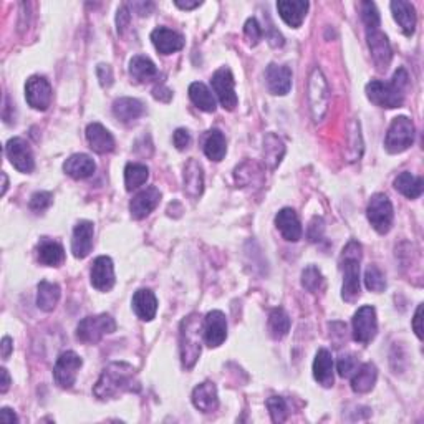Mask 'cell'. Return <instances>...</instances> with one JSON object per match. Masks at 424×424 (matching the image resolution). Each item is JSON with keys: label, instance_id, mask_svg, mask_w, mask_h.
I'll return each mask as SVG.
<instances>
[{"label": "cell", "instance_id": "6da1fadb", "mask_svg": "<svg viewBox=\"0 0 424 424\" xmlns=\"http://www.w3.org/2000/svg\"><path fill=\"white\" fill-rule=\"evenodd\" d=\"M139 380L136 370L128 363L116 361L105 368L100 375L97 385L93 388V395L98 400H113L124 393L139 391Z\"/></svg>", "mask_w": 424, "mask_h": 424}, {"label": "cell", "instance_id": "7a4b0ae2", "mask_svg": "<svg viewBox=\"0 0 424 424\" xmlns=\"http://www.w3.org/2000/svg\"><path fill=\"white\" fill-rule=\"evenodd\" d=\"M410 87V75L405 68H398L390 82L373 80L366 85V97L380 108H400L405 103L406 90Z\"/></svg>", "mask_w": 424, "mask_h": 424}, {"label": "cell", "instance_id": "3957f363", "mask_svg": "<svg viewBox=\"0 0 424 424\" xmlns=\"http://www.w3.org/2000/svg\"><path fill=\"white\" fill-rule=\"evenodd\" d=\"M361 245L360 242L350 240L340 255V269L343 272L341 299L348 304H355L360 299V264H361Z\"/></svg>", "mask_w": 424, "mask_h": 424}, {"label": "cell", "instance_id": "277c9868", "mask_svg": "<svg viewBox=\"0 0 424 424\" xmlns=\"http://www.w3.org/2000/svg\"><path fill=\"white\" fill-rule=\"evenodd\" d=\"M201 335H204V322L201 320L198 314H191L181 322L179 328V350H181V361L186 370L194 368L201 356Z\"/></svg>", "mask_w": 424, "mask_h": 424}, {"label": "cell", "instance_id": "5b68a950", "mask_svg": "<svg viewBox=\"0 0 424 424\" xmlns=\"http://www.w3.org/2000/svg\"><path fill=\"white\" fill-rule=\"evenodd\" d=\"M415 123L408 116H398L388 128L385 148L390 154H400L415 143Z\"/></svg>", "mask_w": 424, "mask_h": 424}, {"label": "cell", "instance_id": "8992f818", "mask_svg": "<svg viewBox=\"0 0 424 424\" xmlns=\"http://www.w3.org/2000/svg\"><path fill=\"white\" fill-rule=\"evenodd\" d=\"M309 105L310 113L315 123L325 118L328 106H330V90H328V83L325 77H323L322 70L315 67L312 70L309 78Z\"/></svg>", "mask_w": 424, "mask_h": 424}, {"label": "cell", "instance_id": "52a82bcc", "mask_svg": "<svg viewBox=\"0 0 424 424\" xmlns=\"http://www.w3.org/2000/svg\"><path fill=\"white\" fill-rule=\"evenodd\" d=\"M116 330L115 318L108 314L85 317L77 325V340L87 345H95L102 338Z\"/></svg>", "mask_w": 424, "mask_h": 424}, {"label": "cell", "instance_id": "ba28073f", "mask_svg": "<svg viewBox=\"0 0 424 424\" xmlns=\"http://www.w3.org/2000/svg\"><path fill=\"white\" fill-rule=\"evenodd\" d=\"M366 217L378 234H388L391 230L393 217H395V211H393V204L388 199V196L381 193L371 196L370 203H368Z\"/></svg>", "mask_w": 424, "mask_h": 424}, {"label": "cell", "instance_id": "9c48e42d", "mask_svg": "<svg viewBox=\"0 0 424 424\" xmlns=\"http://www.w3.org/2000/svg\"><path fill=\"white\" fill-rule=\"evenodd\" d=\"M83 366V360L75 351H63L58 356L57 363L53 368V378L55 383L63 390H70L77 381L80 368Z\"/></svg>", "mask_w": 424, "mask_h": 424}, {"label": "cell", "instance_id": "30bf717a", "mask_svg": "<svg viewBox=\"0 0 424 424\" xmlns=\"http://www.w3.org/2000/svg\"><path fill=\"white\" fill-rule=\"evenodd\" d=\"M211 85L222 108L227 111L235 110L239 100H237V95L234 90L235 82H234V75H232L230 70L227 67H222L217 70V72L212 75Z\"/></svg>", "mask_w": 424, "mask_h": 424}, {"label": "cell", "instance_id": "8fae6325", "mask_svg": "<svg viewBox=\"0 0 424 424\" xmlns=\"http://www.w3.org/2000/svg\"><path fill=\"white\" fill-rule=\"evenodd\" d=\"M378 333L375 307L365 305L353 315V338L361 345H368Z\"/></svg>", "mask_w": 424, "mask_h": 424}, {"label": "cell", "instance_id": "7c38bea8", "mask_svg": "<svg viewBox=\"0 0 424 424\" xmlns=\"http://www.w3.org/2000/svg\"><path fill=\"white\" fill-rule=\"evenodd\" d=\"M366 42L368 48H370L373 63L378 72H386L393 60V50L390 45V40L380 28L368 30L366 32Z\"/></svg>", "mask_w": 424, "mask_h": 424}, {"label": "cell", "instance_id": "4fadbf2b", "mask_svg": "<svg viewBox=\"0 0 424 424\" xmlns=\"http://www.w3.org/2000/svg\"><path fill=\"white\" fill-rule=\"evenodd\" d=\"M5 154L12 166L20 173H32L35 169V159L30 146L23 138H12L5 144Z\"/></svg>", "mask_w": 424, "mask_h": 424}, {"label": "cell", "instance_id": "5bb4252c", "mask_svg": "<svg viewBox=\"0 0 424 424\" xmlns=\"http://www.w3.org/2000/svg\"><path fill=\"white\" fill-rule=\"evenodd\" d=\"M25 100L33 110H48L50 103H52V87H50L48 80L38 77V75L30 77L25 83Z\"/></svg>", "mask_w": 424, "mask_h": 424}, {"label": "cell", "instance_id": "9a60e30c", "mask_svg": "<svg viewBox=\"0 0 424 424\" xmlns=\"http://www.w3.org/2000/svg\"><path fill=\"white\" fill-rule=\"evenodd\" d=\"M90 280L95 289L100 292H110L113 289L116 282L113 260L106 255L97 257L92 264V270H90Z\"/></svg>", "mask_w": 424, "mask_h": 424}, {"label": "cell", "instance_id": "2e32d148", "mask_svg": "<svg viewBox=\"0 0 424 424\" xmlns=\"http://www.w3.org/2000/svg\"><path fill=\"white\" fill-rule=\"evenodd\" d=\"M227 338V320L221 310H212L204 318V341L209 348H217Z\"/></svg>", "mask_w": 424, "mask_h": 424}, {"label": "cell", "instance_id": "e0dca14e", "mask_svg": "<svg viewBox=\"0 0 424 424\" xmlns=\"http://www.w3.org/2000/svg\"><path fill=\"white\" fill-rule=\"evenodd\" d=\"M265 82L272 95L285 97L292 88V70L287 65L270 63L265 70Z\"/></svg>", "mask_w": 424, "mask_h": 424}, {"label": "cell", "instance_id": "ac0fdd59", "mask_svg": "<svg viewBox=\"0 0 424 424\" xmlns=\"http://www.w3.org/2000/svg\"><path fill=\"white\" fill-rule=\"evenodd\" d=\"M159 201L161 193L154 186H149V188L139 191L129 203V212L133 216V219H144L146 216H149L151 212L158 208Z\"/></svg>", "mask_w": 424, "mask_h": 424}, {"label": "cell", "instance_id": "d6986e66", "mask_svg": "<svg viewBox=\"0 0 424 424\" xmlns=\"http://www.w3.org/2000/svg\"><path fill=\"white\" fill-rule=\"evenodd\" d=\"M151 42L161 55H171L184 48V37L176 30L158 27L151 33Z\"/></svg>", "mask_w": 424, "mask_h": 424}, {"label": "cell", "instance_id": "ffe728a7", "mask_svg": "<svg viewBox=\"0 0 424 424\" xmlns=\"http://www.w3.org/2000/svg\"><path fill=\"white\" fill-rule=\"evenodd\" d=\"M93 222L80 221L75 226L72 237V252L77 259H85V257L90 255V252L93 249Z\"/></svg>", "mask_w": 424, "mask_h": 424}, {"label": "cell", "instance_id": "44dd1931", "mask_svg": "<svg viewBox=\"0 0 424 424\" xmlns=\"http://www.w3.org/2000/svg\"><path fill=\"white\" fill-rule=\"evenodd\" d=\"M275 226L280 230V234L284 235L285 240L297 242L302 237V224L297 212L290 208H284L279 211V214L275 216Z\"/></svg>", "mask_w": 424, "mask_h": 424}, {"label": "cell", "instance_id": "7402d4cb", "mask_svg": "<svg viewBox=\"0 0 424 424\" xmlns=\"http://www.w3.org/2000/svg\"><path fill=\"white\" fill-rule=\"evenodd\" d=\"M184 193L189 196V198L198 199L204 191V173L203 166L199 164V161L189 159L184 166Z\"/></svg>", "mask_w": 424, "mask_h": 424}, {"label": "cell", "instance_id": "603a6c76", "mask_svg": "<svg viewBox=\"0 0 424 424\" xmlns=\"http://www.w3.org/2000/svg\"><path fill=\"white\" fill-rule=\"evenodd\" d=\"M391 7V12H393V17L400 25L403 33L406 35V37H411L413 33L416 32V9L415 5L410 4V2H405V0H395V2L390 4Z\"/></svg>", "mask_w": 424, "mask_h": 424}, {"label": "cell", "instance_id": "cb8c5ba5", "mask_svg": "<svg viewBox=\"0 0 424 424\" xmlns=\"http://www.w3.org/2000/svg\"><path fill=\"white\" fill-rule=\"evenodd\" d=\"M87 141L95 153L106 154L115 149V138L103 124L90 123L87 126Z\"/></svg>", "mask_w": 424, "mask_h": 424}, {"label": "cell", "instance_id": "d4e9b609", "mask_svg": "<svg viewBox=\"0 0 424 424\" xmlns=\"http://www.w3.org/2000/svg\"><path fill=\"white\" fill-rule=\"evenodd\" d=\"M277 10H279L282 20L287 25L299 28L304 22L307 10H309V2H305V0H280V2H277Z\"/></svg>", "mask_w": 424, "mask_h": 424}, {"label": "cell", "instance_id": "484cf974", "mask_svg": "<svg viewBox=\"0 0 424 424\" xmlns=\"http://www.w3.org/2000/svg\"><path fill=\"white\" fill-rule=\"evenodd\" d=\"M193 405L203 413H212L219 408V396L214 383L204 381L193 391Z\"/></svg>", "mask_w": 424, "mask_h": 424}, {"label": "cell", "instance_id": "4316f807", "mask_svg": "<svg viewBox=\"0 0 424 424\" xmlns=\"http://www.w3.org/2000/svg\"><path fill=\"white\" fill-rule=\"evenodd\" d=\"M97 164L88 154H73L63 163V171L73 179H87L95 173Z\"/></svg>", "mask_w": 424, "mask_h": 424}, {"label": "cell", "instance_id": "83f0119b", "mask_svg": "<svg viewBox=\"0 0 424 424\" xmlns=\"http://www.w3.org/2000/svg\"><path fill=\"white\" fill-rule=\"evenodd\" d=\"M133 310L139 320L151 322L158 312V300L154 294L148 289H139L133 295Z\"/></svg>", "mask_w": 424, "mask_h": 424}, {"label": "cell", "instance_id": "f1b7e54d", "mask_svg": "<svg viewBox=\"0 0 424 424\" xmlns=\"http://www.w3.org/2000/svg\"><path fill=\"white\" fill-rule=\"evenodd\" d=\"M314 378L318 381V385H322L323 388H332L333 381H335V378H333L332 353L325 350V348H320L315 355Z\"/></svg>", "mask_w": 424, "mask_h": 424}, {"label": "cell", "instance_id": "f546056e", "mask_svg": "<svg viewBox=\"0 0 424 424\" xmlns=\"http://www.w3.org/2000/svg\"><path fill=\"white\" fill-rule=\"evenodd\" d=\"M378 370L373 363H363V365L355 370V375L351 378V390L360 395L370 393L376 385Z\"/></svg>", "mask_w": 424, "mask_h": 424}, {"label": "cell", "instance_id": "4dcf8cb0", "mask_svg": "<svg viewBox=\"0 0 424 424\" xmlns=\"http://www.w3.org/2000/svg\"><path fill=\"white\" fill-rule=\"evenodd\" d=\"M262 154H264V163L269 169H275L277 166L282 163L285 156V144L279 136L274 133H269L264 136V149H262Z\"/></svg>", "mask_w": 424, "mask_h": 424}, {"label": "cell", "instance_id": "1f68e13d", "mask_svg": "<svg viewBox=\"0 0 424 424\" xmlns=\"http://www.w3.org/2000/svg\"><path fill=\"white\" fill-rule=\"evenodd\" d=\"M129 75L134 82L146 83L158 77V68L151 58L144 57V55H134L129 60Z\"/></svg>", "mask_w": 424, "mask_h": 424}, {"label": "cell", "instance_id": "d6a6232c", "mask_svg": "<svg viewBox=\"0 0 424 424\" xmlns=\"http://www.w3.org/2000/svg\"><path fill=\"white\" fill-rule=\"evenodd\" d=\"M144 113V106L136 98H118L113 103V115L123 123H131Z\"/></svg>", "mask_w": 424, "mask_h": 424}, {"label": "cell", "instance_id": "836d02e7", "mask_svg": "<svg viewBox=\"0 0 424 424\" xmlns=\"http://www.w3.org/2000/svg\"><path fill=\"white\" fill-rule=\"evenodd\" d=\"M37 307L40 310L43 312H53L55 307H57L58 300H60V295H62V292H60V287L57 284H52V282H47V280H42L37 287Z\"/></svg>", "mask_w": 424, "mask_h": 424}, {"label": "cell", "instance_id": "e575fe53", "mask_svg": "<svg viewBox=\"0 0 424 424\" xmlns=\"http://www.w3.org/2000/svg\"><path fill=\"white\" fill-rule=\"evenodd\" d=\"M38 260L47 267H58L65 260L63 247L55 240L42 239L38 245Z\"/></svg>", "mask_w": 424, "mask_h": 424}, {"label": "cell", "instance_id": "d590c367", "mask_svg": "<svg viewBox=\"0 0 424 424\" xmlns=\"http://www.w3.org/2000/svg\"><path fill=\"white\" fill-rule=\"evenodd\" d=\"M189 98L199 110L206 111V113H214L217 108L214 95H212L211 90L201 82H194L189 85Z\"/></svg>", "mask_w": 424, "mask_h": 424}, {"label": "cell", "instance_id": "8d00e7d4", "mask_svg": "<svg viewBox=\"0 0 424 424\" xmlns=\"http://www.w3.org/2000/svg\"><path fill=\"white\" fill-rule=\"evenodd\" d=\"M395 189L408 199H418L424 189L423 178H418V176H413L411 173L405 171V173H401L395 179Z\"/></svg>", "mask_w": 424, "mask_h": 424}, {"label": "cell", "instance_id": "74e56055", "mask_svg": "<svg viewBox=\"0 0 424 424\" xmlns=\"http://www.w3.org/2000/svg\"><path fill=\"white\" fill-rule=\"evenodd\" d=\"M226 151V136L222 134V131L219 129H211L208 133V138L204 141V154L208 156L211 161L219 163V161L224 159Z\"/></svg>", "mask_w": 424, "mask_h": 424}, {"label": "cell", "instance_id": "f35d334b", "mask_svg": "<svg viewBox=\"0 0 424 424\" xmlns=\"http://www.w3.org/2000/svg\"><path fill=\"white\" fill-rule=\"evenodd\" d=\"M290 332V317L284 309H274L269 315V333L274 340H282Z\"/></svg>", "mask_w": 424, "mask_h": 424}, {"label": "cell", "instance_id": "ab89813d", "mask_svg": "<svg viewBox=\"0 0 424 424\" xmlns=\"http://www.w3.org/2000/svg\"><path fill=\"white\" fill-rule=\"evenodd\" d=\"M149 178L148 166L139 163H129L124 168V186L126 191H133L143 186Z\"/></svg>", "mask_w": 424, "mask_h": 424}, {"label": "cell", "instance_id": "60d3db41", "mask_svg": "<svg viewBox=\"0 0 424 424\" xmlns=\"http://www.w3.org/2000/svg\"><path fill=\"white\" fill-rule=\"evenodd\" d=\"M365 285L368 290L375 292V294H381L386 289V279L383 275V272L378 269L376 265H370L365 272Z\"/></svg>", "mask_w": 424, "mask_h": 424}, {"label": "cell", "instance_id": "b9f144b4", "mask_svg": "<svg viewBox=\"0 0 424 424\" xmlns=\"http://www.w3.org/2000/svg\"><path fill=\"white\" fill-rule=\"evenodd\" d=\"M302 285H304L305 290L315 294L323 287V275L320 269H317L315 265H309L307 269L302 272Z\"/></svg>", "mask_w": 424, "mask_h": 424}, {"label": "cell", "instance_id": "7bdbcfd3", "mask_svg": "<svg viewBox=\"0 0 424 424\" xmlns=\"http://www.w3.org/2000/svg\"><path fill=\"white\" fill-rule=\"evenodd\" d=\"M267 410L270 413V418L274 423H284L289 418L287 403L282 396H272L267 400Z\"/></svg>", "mask_w": 424, "mask_h": 424}, {"label": "cell", "instance_id": "ee69618b", "mask_svg": "<svg viewBox=\"0 0 424 424\" xmlns=\"http://www.w3.org/2000/svg\"><path fill=\"white\" fill-rule=\"evenodd\" d=\"M361 20L363 23L366 25V32L368 30H376L380 27V12H378L376 5L373 2H361Z\"/></svg>", "mask_w": 424, "mask_h": 424}, {"label": "cell", "instance_id": "f6af8a7d", "mask_svg": "<svg viewBox=\"0 0 424 424\" xmlns=\"http://www.w3.org/2000/svg\"><path fill=\"white\" fill-rule=\"evenodd\" d=\"M52 203H53V194L42 191V193H35L32 198H30L28 208L33 212H37V214H40V212L47 211L50 206H52Z\"/></svg>", "mask_w": 424, "mask_h": 424}, {"label": "cell", "instance_id": "bcb514c9", "mask_svg": "<svg viewBox=\"0 0 424 424\" xmlns=\"http://www.w3.org/2000/svg\"><path fill=\"white\" fill-rule=\"evenodd\" d=\"M244 32H245V37H247V40H249V43L252 45V47H255V45L260 42L262 28L255 18L247 20L244 25Z\"/></svg>", "mask_w": 424, "mask_h": 424}, {"label": "cell", "instance_id": "7dc6e473", "mask_svg": "<svg viewBox=\"0 0 424 424\" xmlns=\"http://www.w3.org/2000/svg\"><path fill=\"white\" fill-rule=\"evenodd\" d=\"M336 368H338V375L341 378H348L353 371L356 370V358L353 355H343L340 356V360H338Z\"/></svg>", "mask_w": 424, "mask_h": 424}, {"label": "cell", "instance_id": "c3c4849f", "mask_svg": "<svg viewBox=\"0 0 424 424\" xmlns=\"http://www.w3.org/2000/svg\"><path fill=\"white\" fill-rule=\"evenodd\" d=\"M323 232H325V222H323L322 217L317 216V217H314V219H312L310 226H309V232H307V234H309L310 242L322 240Z\"/></svg>", "mask_w": 424, "mask_h": 424}, {"label": "cell", "instance_id": "681fc988", "mask_svg": "<svg viewBox=\"0 0 424 424\" xmlns=\"http://www.w3.org/2000/svg\"><path fill=\"white\" fill-rule=\"evenodd\" d=\"M97 77L103 88H110L113 85V70H111L110 65L100 63L97 67Z\"/></svg>", "mask_w": 424, "mask_h": 424}, {"label": "cell", "instance_id": "f907efd6", "mask_svg": "<svg viewBox=\"0 0 424 424\" xmlns=\"http://www.w3.org/2000/svg\"><path fill=\"white\" fill-rule=\"evenodd\" d=\"M173 141H174V146L179 151L188 149L189 144H191V134H189V131L184 129V128L176 129L174 131V136H173Z\"/></svg>", "mask_w": 424, "mask_h": 424}, {"label": "cell", "instance_id": "816d5d0a", "mask_svg": "<svg viewBox=\"0 0 424 424\" xmlns=\"http://www.w3.org/2000/svg\"><path fill=\"white\" fill-rule=\"evenodd\" d=\"M131 20V14L128 7H121L118 10V15H116V27H118V33L123 35L124 30L128 28Z\"/></svg>", "mask_w": 424, "mask_h": 424}, {"label": "cell", "instance_id": "f5cc1de1", "mask_svg": "<svg viewBox=\"0 0 424 424\" xmlns=\"http://www.w3.org/2000/svg\"><path fill=\"white\" fill-rule=\"evenodd\" d=\"M267 38H269V43L274 48L282 47V45H284V37H282L280 32H277L274 23L272 22H269V27H267Z\"/></svg>", "mask_w": 424, "mask_h": 424}, {"label": "cell", "instance_id": "db71d44e", "mask_svg": "<svg viewBox=\"0 0 424 424\" xmlns=\"http://www.w3.org/2000/svg\"><path fill=\"white\" fill-rule=\"evenodd\" d=\"M153 97L156 100H159V102L168 103V102H171V98H173V92H171L169 88H166V87H163V85H161V87H156L153 90Z\"/></svg>", "mask_w": 424, "mask_h": 424}, {"label": "cell", "instance_id": "11a10c76", "mask_svg": "<svg viewBox=\"0 0 424 424\" xmlns=\"http://www.w3.org/2000/svg\"><path fill=\"white\" fill-rule=\"evenodd\" d=\"M421 322H423V305H418L415 318H413V328H415L416 336L420 338V340H423V327H421Z\"/></svg>", "mask_w": 424, "mask_h": 424}, {"label": "cell", "instance_id": "9f6ffc18", "mask_svg": "<svg viewBox=\"0 0 424 424\" xmlns=\"http://www.w3.org/2000/svg\"><path fill=\"white\" fill-rule=\"evenodd\" d=\"M0 421L4 424H14L18 421V418L10 408H2V411H0Z\"/></svg>", "mask_w": 424, "mask_h": 424}, {"label": "cell", "instance_id": "6f0895ef", "mask_svg": "<svg viewBox=\"0 0 424 424\" xmlns=\"http://www.w3.org/2000/svg\"><path fill=\"white\" fill-rule=\"evenodd\" d=\"M133 9L141 15V17H144V15H149L151 10L154 9V5L151 2H148V4H146V2H133Z\"/></svg>", "mask_w": 424, "mask_h": 424}, {"label": "cell", "instance_id": "680465c9", "mask_svg": "<svg viewBox=\"0 0 424 424\" xmlns=\"http://www.w3.org/2000/svg\"><path fill=\"white\" fill-rule=\"evenodd\" d=\"M2 358L4 360H7V358L10 356V353L14 351V345H12V338L10 336H4L2 338Z\"/></svg>", "mask_w": 424, "mask_h": 424}, {"label": "cell", "instance_id": "91938a15", "mask_svg": "<svg viewBox=\"0 0 424 424\" xmlns=\"http://www.w3.org/2000/svg\"><path fill=\"white\" fill-rule=\"evenodd\" d=\"M2 388H0V393H2V395H5V393L9 391V388H10V375H9V371L5 370V368H2Z\"/></svg>", "mask_w": 424, "mask_h": 424}, {"label": "cell", "instance_id": "94428289", "mask_svg": "<svg viewBox=\"0 0 424 424\" xmlns=\"http://www.w3.org/2000/svg\"><path fill=\"white\" fill-rule=\"evenodd\" d=\"M174 4H176V7H179L183 10H193L196 7H199L203 2H198V0H196V2H181V0H176Z\"/></svg>", "mask_w": 424, "mask_h": 424}, {"label": "cell", "instance_id": "6125c7cd", "mask_svg": "<svg viewBox=\"0 0 424 424\" xmlns=\"http://www.w3.org/2000/svg\"><path fill=\"white\" fill-rule=\"evenodd\" d=\"M2 179H4V186H2V196L7 193V188H9V179H7V174L2 173Z\"/></svg>", "mask_w": 424, "mask_h": 424}]
</instances>
